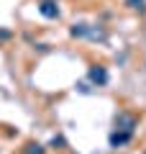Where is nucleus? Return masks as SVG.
<instances>
[{"mask_svg": "<svg viewBox=\"0 0 146 154\" xmlns=\"http://www.w3.org/2000/svg\"><path fill=\"white\" fill-rule=\"evenodd\" d=\"M136 126H138V118L136 116H131V113H118L115 116V128L118 131H131L133 134Z\"/></svg>", "mask_w": 146, "mask_h": 154, "instance_id": "obj_1", "label": "nucleus"}, {"mask_svg": "<svg viewBox=\"0 0 146 154\" xmlns=\"http://www.w3.org/2000/svg\"><path fill=\"white\" fill-rule=\"evenodd\" d=\"M38 13L44 18H59V5H56L54 0H41L38 3Z\"/></svg>", "mask_w": 146, "mask_h": 154, "instance_id": "obj_2", "label": "nucleus"}, {"mask_svg": "<svg viewBox=\"0 0 146 154\" xmlns=\"http://www.w3.org/2000/svg\"><path fill=\"white\" fill-rule=\"evenodd\" d=\"M131 139H133V134H131V131H118V128H115V131L110 134V146L118 149V146H123V144H128Z\"/></svg>", "mask_w": 146, "mask_h": 154, "instance_id": "obj_3", "label": "nucleus"}, {"mask_svg": "<svg viewBox=\"0 0 146 154\" xmlns=\"http://www.w3.org/2000/svg\"><path fill=\"white\" fill-rule=\"evenodd\" d=\"M90 80H92L95 85H100V88H103V85H108V69H105V67H100V64L92 67V69H90Z\"/></svg>", "mask_w": 146, "mask_h": 154, "instance_id": "obj_4", "label": "nucleus"}, {"mask_svg": "<svg viewBox=\"0 0 146 154\" xmlns=\"http://www.w3.org/2000/svg\"><path fill=\"white\" fill-rule=\"evenodd\" d=\"M26 154H44V146H41V144H28Z\"/></svg>", "mask_w": 146, "mask_h": 154, "instance_id": "obj_5", "label": "nucleus"}, {"mask_svg": "<svg viewBox=\"0 0 146 154\" xmlns=\"http://www.w3.org/2000/svg\"><path fill=\"white\" fill-rule=\"evenodd\" d=\"M87 31H90V28H87L85 23H80V26H75V28H72V36H85Z\"/></svg>", "mask_w": 146, "mask_h": 154, "instance_id": "obj_6", "label": "nucleus"}, {"mask_svg": "<svg viewBox=\"0 0 146 154\" xmlns=\"http://www.w3.org/2000/svg\"><path fill=\"white\" fill-rule=\"evenodd\" d=\"M126 5L128 8H138V5H144V0H126Z\"/></svg>", "mask_w": 146, "mask_h": 154, "instance_id": "obj_7", "label": "nucleus"}, {"mask_svg": "<svg viewBox=\"0 0 146 154\" xmlns=\"http://www.w3.org/2000/svg\"><path fill=\"white\" fill-rule=\"evenodd\" d=\"M144 154H146V152H144Z\"/></svg>", "mask_w": 146, "mask_h": 154, "instance_id": "obj_8", "label": "nucleus"}]
</instances>
